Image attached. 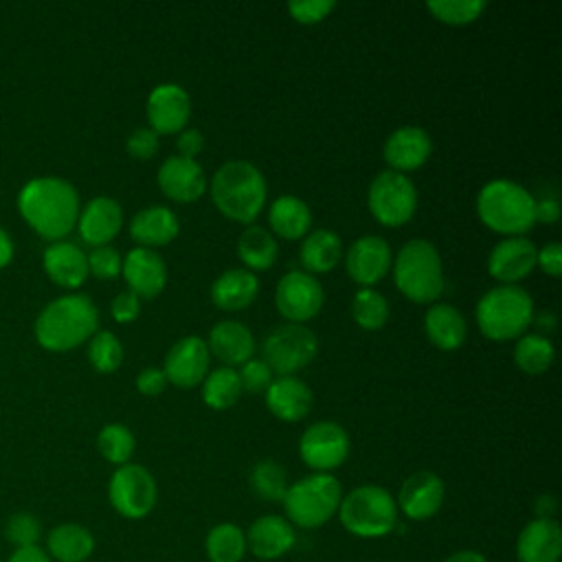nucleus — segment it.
<instances>
[{
  "label": "nucleus",
  "instance_id": "obj_13",
  "mask_svg": "<svg viewBox=\"0 0 562 562\" xmlns=\"http://www.w3.org/2000/svg\"><path fill=\"white\" fill-rule=\"evenodd\" d=\"M325 301L323 285L305 270L285 272L274 290V305L290 323L303 325L314 318Z\"/></svg>",
  "mask_w": 562,
  "mask_h": 562
},
{
  "label": "nucleus",
  "instance_id": "obj_53",
  "mask_svg": "<svg viewBox=\"0 0 562 562\" xmlns=\"http://www.w3.org/2000/svg\"><path fill=\"white\" fill-rule=\"evenodd\" d=\"M4 562H53L48 558V553L44 551V547H22V549H13V553L4 560Z\"/></svg>",
  "mask_w": 562,
  "mask_h": 562
},
{
  "label": "nucleus",
  "instance_id": "obj_14",
  "mask_svg": "<svg viewBox=\"0 0 562 562\" xmlns=\"http://www.w3.org/2000/svg\"><path fill=\"white\" fill-rule=\"evenodd\" d=\"M209 362L211 353L206 340H202L200 336H184L169 347L162 371L167 382L180 389H191L206 378Z\"/></svg>",
  "mask_w": 562,
  "mask_h": 562
},
{
  "label": "nucleus",
  "instance_id": "obj_40",
  "mask_svg": "<svg viewBox=\"0 0 562 562\" xmlns=\"http://www.w3.org/2000/svg\"><path fill=\"white\" fill-rule=\"evenodd\" d=\"M97 448L105 461H110L114 465H125V463H130V457L134 454L136 439L127 426L108 424L99 430Z\"/></svg>",
  "mask_w": 562,
  "mask_h": 562
},
{
  "label": "nucleus",
  "instance_id": "obj_52",
  "mask_svg": "<svg viewBox=\"0 0 562 562\" xmlns=\"http://www.w3.org/2000/svg\"><path fill=\"white\" fill-rule=\"evenodd\" d=\"M536 222H544V224H555L560 220V204L553 198H542L536 200Z\"/></svg>",
  "mask_w": 562,
  "mask_h": 562
},
{
  "label": "nucleus",
  "instance_id": "obj_56",
  "mask_svg": "<svg viewBox=\"0 0 562 562\" xmlns=\"http://www.w3.org/2000/svg\"><path fill=\"white\" fill-rule=\"evenodd\" d=\"M531 323H536V327L542 329L544 334H551V331L555 329V316H553V312H549V310H547V312H540V314L533 312Z\"/></svg>",
  "mask_w": 562,
  "mask_h": 562
},
{
  "label": "nucleus",
  "instance_id": "obj_16",
  "mask_svg": "<svg viewBox=\"0 0 562 562\" xmlns=\"http://www.w3.org/2000/svg\"><path fill=\"white\" fill-rule=\"evenodd\" d=\"M443 496V481L430 470H419L402 483L395 505L408 520H428L441 509Z\"/></svg>",
  "mask_w": 562,
  "mask_h": 562
},
{
  "label": "nucleus",
  "instance_id": "obj_17",
  "mask_svg": "<svg viewBox=\"0 0 562 562\" xmlns=\"http://www.w3.org/2000/svg\"><path fill=\"white\" fill-rule=\"evenodd\" d=\"M191 116V97L178 83H158L147 97V119L156 134L182 132Z\"/></svg>",
  "mask_w": 562,
  "mask_h": 562
},
{
  "label": "nucleus",
  "instance_id": "obj_6",
  "mask_svg": "<svg viewBox=\"0 0 562 562\" xmlns=\"http://www.w3.org/2000/svg\"><path fill=\"white\" fill-rule=\"evenodd\" d=\"M393 279L413 303H432L443 292V266L439 250L428 239H411L395 255Z\"/></svg>",
  "mask_w": 562,
  "mask_h": 562
},
{
  "label": "nucleus",
  "instance_id": "obj_26",
  "mask_svg": "<svg viewBox=\"0 0 562 562\" xmlns=\"http://www.w3.org/2000/svg\"><path fill=\"white\" fill-rule=\"evenodd\" d=\"M312 400L314 395L310 386L294 375H281L266 389V404L281 422L303 419L312 408Z\"/></svg>",
  "mask_w": 562,
  "mask_h": 562
},
{
  "label": "nucleus",
  "instance_id": "obj_15",
  "mask_svg": "<svg viewBox=\"0 0 562 562\" xmlns=\"http://www.w3.org/2000/svg\"><path fill=\"white\" fill-rule=\"evenodd\" d=\"M393 263L391 246L380 235H362L358 237L347 255H345V268L351 281H356L362 288H371L378 281H382Z\"/></svg>",
  "mask_w": 562,
  "mask_h": 562
},
{
  "label": "nucleus",
  "instance_id": "obj_7",
  "mask_svg": "<svg viewBox=\"0 0 562 562\" xmlns=\"http://www.w3.org/2000/svg\"><path fill=\"white\" fill-rule=\"evenodd\" d=\"M340 498V481L334 474L314 472L288 485V492L281 503L285 509V518L290 520L292 527L316 529L338 514Z\"/></svg>",
  "mask_w": 562,
  "mask_h": 562
},
{
  "label": "nucleus",
  "instance_id": "obj_5",
  "mask_svg": "<svg viewBox=\"0 0 562 562\" xmlns=\"http://www.w3.org/2000/svg\"><path fill=\"white\" fill-rule=\"evenodd\" d=\"M533 318L531 294L520 285H496L476 303V325L490 340L520 338Z\"/></svg>",
  "mask_w": 562,
  "mask_h": 562
},
{
  "label": "nucleus",
  "instance_id": "obj_11",
  "mask_svg": "<svg viewBox=\"0 0 562 562\" xmlns=\"http://www.w3.org/2000/svg\"><path fill=\"white\" fill-rule=\"evenodd\" d=\"M108 498L119 516L127 520H140L156 507L158 487L145 465L125 463L119 465L110 476Z\"/></svg>",
  "mask_w": 562,
  "mask_h": 562
},
{
  "label": "nucleus",
  "instance_id": "obj_18",
  "mask_svg": "<svg viewBox=\"0 0 562 562\" xmlns=\"http://www.w3.org/2000/svg\"><path fill=\"white\" fill-rule=\"evenodd\" d=\"M158 187L160 191L176 202H195L202 198L206 191V173L204 169L195 162V158H184V156H169L165 162L158 167Z\"/></svg>",
  "mask_w": 562,
  "mask_h": 562
},
{
  "label": "nucleus",
  "instance_id": "obj_10",
  "mask_svg": "<svg viewBox=\"0 0 562 562\" xmlns=\"http://www.w3.org/2000/svg\"><path fill=\"white\" fill-rule=\"evenodd\" d=\"M263 362L270 367L272 373L294 375L296 371L305 369L318 351L316 334L299 323H285L274 327L263 340Z\"/></svg>",
  "mask_w": 562,
  "mask_h": 562
},
{
  "label": "nucleus",
  "instance_id": "obj_24",
  "mask_svg": "<svg viewBox=\"0 0 562 562\" xmlns=\"http://www.w3.org/2000/svg\"><path fill=\"white\" fill-rule=\"evenodd\" d=\"M79 235L90 246H108L123 226L121 204L108 195L92 198L79 213Z\"/></svg>",
  "mask_w": 562,
  "mask_h": 562
},
{
  "label": "nucleus",
  "instance_id": "obj_54",
  "mask_svg": "<svg viewBox=\"0 0 562 562\" xmlns=\"http://www.w3.org/2000/svg\"><path fill=\"white\" fill-rule=\"evenodd\" d=\"M533 509H536V518H553L555 509H558V501L551 494H540L536 498Z\"/></svg>",
  "mask_w": 562,
  "mask_h": 562
},
{
  "label": "nucleus",
  "instance_id": "obj_51",
  "mask_svg": "<svg viewBox=\"0 0 562 562\" xmlns=\"http://www.w3.org/2000/svg\"><path fill=\"white\" fill-rule=\"evenodd\" d=\"M176 147H178V156L195 158L204 147V136L195 127H184L176 138Z\"/></svg>",
  "mask_w": 562,
  "mask_h": 562
},
{
  "label": "nucleus",
  "instance_id": "obj_19",
  "mask_svg": "<svg viewBox=\"0 0 562 562\" xmlns=\"http://www.w3.org/2000/svg\"><path fill=\"white\" fill-rule=\"evenodd\" d=\"M536 255L538 248L527 237H507L492 248L487 272L505 285H516V281L525 279L536 268Z\"/></svg>",
  "mask_w": 562,
  "mask_h": 562
},
{
  "label": "nucleus",
  "instance_id": "obj_25",
  "mask_svg": "<svg viewBox=\"0 0 562 562\" xmlns=\"http://www.w3.org/2000/svg\"><path fill=\"white\" fill-rule=\"evenodd\" d=\"M206 347L209 353L224 362V367H241L255 353V338L244 323L222 321L213 325Z\"/></svg>",
  "mask_w": 562,
  "mask_h": 562
},
{
  "label": "nucleus",
  "instance_id": "obj_22",
  "mask_svg": "<svg viewBox=\"0 0 562 562\" xmlns=\"http://www.w3.org/2000/svg\"><path fill=\"white\" fill-rule=\"evenodd\" d=\"M130 292H134L138 299H154L165 290L167 283V266L162 257L151 248H132L121 268Z\"/></svg>",
  "mask_w": 562,
  "mask_h": 562
},
{
  "label": "nucleus",
  "instance_id": "obj_30",
  "mask_svg": "<svg viewBox=\"0 0 562 562\" xmlns=\"http://www.w3.org/2000/svg\"><path fill=\"white\" fill-rule=\"evenodd\" d=\"M44 268L55 283L79 288L88 277V257L77 244L55 241L44 250Z\"/></svg>",
  "mask_w": 562,
  "mask_h": 562
},
{
  "label": "nucleus",
  "instance_id": "obj_12",
  "mask_svg": "<svg viewBox=\"0 0 562 562\" xmlns=\"http://www.w3.org/2000/svg\"><path fill=\"white\" fill-rule=\"evenodd\" d=\"M349 435L347 430L329 419L316 422L305 428L299 439V454L307 468L314 472L329 474L340 468L349 457Z\"/></svg>",
  "mask_w": 562,
  "mask_h": 562
},
{
  "label": "nucleus",
  "instance_id": "obj_46",
  "mask_svg": "<svg viewBox=\"0 0 562 562\" xmlns=\"http://www.w3.org/2000/svg\"><path fill=\"white\" fill-rule=\"evenodd\" d=\"M334 9H336V2L331 0H294L288 4L290 15L301 24H316L325 20Z\"/></svg>",
  "mask_w": 562,
  "mask_h": 562
},
{
  "label": "nucleus",
  "instance_id": "obj_29",
  "mask_svg": "<svg viewBox=\"0 0 562 562\" xmlns=\"http://www.w3.org/2000/svg\"><path fill=\"white\" fill-rule=\"evenodd\" d=\"M424 329L428 340L441 351H454L468 336V323L463 314L450 303H435L424 316Z\"/></svg>",
  "mask_w": 562,
  "mask_h": 562
},
{
  "label": "nucleus",
  "instance_id": "obj_4",
  "mask_svg": "<svg viewBox=\"0 0 562 562\" xmlns=\"http://www.w3.org/2000/svg\"><path fill=\"white\" fill-rule=\"evenodd\" d=\"M536 198L518 182L498 178L481 187L476 213L481 222L507 237H520L536 224Z\"/></svg>",
  "mask_w": 562,
  "mask_h": 562
},
{
  "label": "nucleus",
  "instance_id": "obj_42",
  "mask_svg": "<svg viewBox=\"0 0 562 562\" xmlns=\"http://www.w3.org/2000/svg\"><path fill=\"white\" fill-rule=\"evenodd\" d=\"M426 7L439 22L461 26L474 22L487 4L483 0H430Z\"/></svg>",
  "mask_w": 562,
  "mask_h": 562
},
{
  "label": "nucleus",
  "instance_id": "obj_44",
  "mask_svg": "<svg viewBox=\"0 0 562 562\" xmlns=\"http://www.w3.org/2000/svg\"><path fill=\"white\" fill-rule=\"evenodd\" d=\"M86 257H88V272H92L97 279H114L121 274L123 259L116 248L94 246Z\"/></svg>",
  "mask_w": 562,
  "mask_h": 562
},
{
  "label": "nucleus",
  "instance_id": "obj_41",
  "mask_svg": "<svg viewBox=\"0 0 562 562\" xmlns=\"http://www.w3.org/2000/svg\"><path fill=\"white\" fill-rule=\"evenodd\" d=\"M88 360L101 373L116 371L121 367V362H123V345H121V340L112 331H108V329L97 331L90 338Z\"/></svg>",
  "mask_w": 562,
  "mask_h": 562
},
{
  "label": "nucleus",
  "instance_id": "obj_39",
  "mask_svg": "<svg viewBox=\"0 0 562 562\" xmlns=\"http://www.w3.org/2000/svg\"><path fill=\"white\" fill-rule=\"evenodd\" d=\"M351 316L362 329L375 331L389 318V303L378 290L360 288L351 299Z\"/></svg>",
  "mask_w": 562,
  "mask_h": 562
},
{
  "label": "nucleus",
  "instance_id": "obj_20",
  "mask_svg": "<svg viewBox=\"0 0 562 562\" xmlns=\"http://www.w3.org/2000/svg\"><path fill=\"white\" fill-rule=\"evenodd\" d=\"M296 542V531L285 516L266 514L246 531V549L259 560H279Z\"/></svg>",
  "mask_w": 562,
  "mask_h": 562
},
{
  "label": "nucleus",
  "instance_id": "obj_58",
  "mask_svg": "<svg viewBox=\"0 0 562 562\" xmlns=\"http://www.w3.org/2000/svg\"><path fill=\"white\" fill-rule=\"evenodd\" d=\"M0 562H2V558H0Z\"/></svg>",
  "mask_w": 562,
  "mask_h": 562
},
{
  "label": "nucleus",
  "instance_id": "obj_21",
  "mask_svg": "<svg viewBox=\"0 0 562 562\" xmlns=\"http://www.w3.org/2000/svg\"><path fill=\"white\" fill-rule=\"evenodd\" d=\"M562 527L555 518L529 520L516 538L518 562H560Z\"/></svg>",
  "mask_w": 562,
  "mask_h": 562
},
{
  "label": "nucleus",
  "instance_id": "obj_8",
  "mask_svg": "<svg viewBox=\"0 0 562 562\" xmlns=\"http://www.w3.org/2000/svg\"><path fill=\"white\" fill-rule=\"evenodd\" d=\"M338 518L358 538H384L397 525V505L382 485L364 483L340 498Z\"/></svg>",
  "mask_w": 562,
  "mask_h": 562
},
{
  "label": "nucleus",
  "instance_id": "obj_34",
  "mask_svg": "<svg viewBox=\"0 0 562 562\" xmlns=\"http://www.w3.org/2000/svg\"><path fill=\"white\" fill-rule=\"evenodd\" d=\"M237 255L246 270H268L277 261L279 246L270 231L263 226L250 224L241 231L237 239Z\"/></svg>",
  "mask_w": 562,
  "mask_h": 562
},
{
  "label": "nucleus",
  "instance_id": "obj_3",
  "mask_svg": "<svg viewBox=\"0 0 562 562\" xmlns=\"http://www.w3.org/2000/svg\"><path fill=\"white\" fill-rule=\"evenodd\" d=\"M266 195V178L248 160H228L213 173V204L233 222L250 224L263 211Z\"/></svg>",
  "mask_w": 562,
  "mask_h": 562
},
{
  "label": "nucleus",
  "instance_id": "obj_45",
  "mask_svg": "<svg viewBox=\"0 0 562 562\" xmlns=\"http://www.w3.org/2000/svg\"><path fill=\"white\" fill-rule=\"evenodd\" d=\"M237 375H239L241 391H250V393H263L270 386V382H272L270 367L263 360H257V358L246 360L239 367Z\"/></svg>",
  "mask_w": 562,
  "mask_h": 562
},
{
  "label": "nucleus",
  "instance_id": "obj_28",
  "mask_svg": "<svg viewBox=\"0 0 562 562\" xmlns=\"http://www.w3.org/2000/svg\"><path fill=\"white\" fill-rule=\"evenodd\" d=\"M44 551L53 562H86L94 553V536L79 522H61L46 533Z\"/></svg>",
  "mask_w": 562,
  "mask_h": 562
},
{
  "label": "nucleus",
  "instance_id": "obj_36",
  "mask_svg": "<svg viewBox=\"0 0 562 562\" xmlns=\"http://www.w3.org/2000/svg\"><path fill=\"white\" fill-rule=\"evenodd\" d=\"M241 395L239 375L231 367H217L202 380V400L215 411L231 408Z\"/></svg>",
  "mask_w": 562,
  "mask_h": 562
},
{
  "label": "nucleus",
  "instance_id": "obj_32",
  "mask_svg": "<svg viewBox=\"0 0 562 562\" xmlns=\"http://www.w3.org/2000/svg\"><path fill=\"white\" fill-rule=\"evenodd\" d=\"M270 228L283 239L305 237L312 228V211L296 195H279L268 211Z\"/></svg>",
  "mask_w": 562,
  "mask_h": 562
},
{
  "label": "nucleus",
  "instance_id": "obj_9",
  "mask_svg": "<svg viewBox=\"0 0 562 562\" xmlns=\"http://www.w3.org/2000/svg\"><path fill=\"white\" fill-rule=\"evenodd\" d=\"M367 202L382 226H404L417 211V189L408 176L386 169L371 180Z\"/></svg>",
  "mask_w": 562,
  "mask_h": 562
},
{
  "label": "nucleus",
  "instance_id": "obj_33",
  "mask_svg": "<svg viewBox=\"0 0 562 562\" xmlns=\"http://www.w3.org/2000/svg\"><path fill=\"white\" fill-rule=\"evenodd\" d=\"M299 257L310 274L329 272L342 257V241L334 231L314 228L305 235Z\"/></svg>",
  "mask_w": 562,
  "mask_h": 562
},
{
  "label": "nucleus",
  "instance_id": "obj_49",
  "mask_svg": "<svg viewBox=\"0 0 562 562\" xmlns=\"http://www.w3.org/2000/svg\"><path fill=\"white\" fill-rule=\"evenodd\" d=\"M536 266L549 277H560L562 274V246L558 241H549L542 246L536 255Z\"/></svg>",
  "mask_w": 562,
  "mask_h": 562
},
{
  "label": "nucleus",
  "instance_id": "obj_35",
  "mask_svg": "<svg viewBox=\"0 0 562 562\" xmlns=\"http://www.w3.org/2000/svg\"><path fill=\"white\" fill-rule=\"evenodd\" d=\"M209 562H241L246 555V533L235 522H220L211 527L204 538Z\"/></svg>",
  "mask_w": 562,
  "mask_h": 562
},
{
  "label": "nucleus",
  "instance_id": "obj_55",
  "mask_svg": "<svg viewBox=\"0 0 562 562\" xmlns=\"http://www.w3.org/2000/svg\"><path fill=\"white\" fill-rule=\"evenodd\" d=\"M443 562H490L481 551H474V549H461V551H454L450 553Z\"/></svg>",
  "mask_w": 562,
  "mask_h": 562
},
{
  "label": "nucleus",
  "instance_id": "obj_2",
  "mask_svg": "<svg viewBox=\"0 0 562 562\" xmlns=\"http://www.w3.org/2000/svg\"><path fill=\"white\" fill-rule=\"evenodd\" d=\"M99 310L86 294H66L48 303L35 321L37 342L50 351H68L92 338Z\"/></svg>",
  "mask_w": 562,
  "mask_h": 562
},
{
  "label": "nucleus",
  "instance_id": "obj_50",
  "mask_svg": "<svg viewBox=\"0 0 562 562\" xmlns=\"http://www.w3.org/2000/svg\"><path fill=\"white\" fill-rule=\"evenodd\" d=\"M167 386V378L165 371L158 367H147L136 375V389L143 395H158L162 393Z\"/></svg>",
  "mask_w": 562,
  "mask_h": 562
},
{
  "label": "nucleus",
  "instance_id": "obj_38",
  "mask_svg": "<svg viewBox=\"0 0 562 562\" xmlns=\"http://www.w3.org/2000/svg\"><path fill=\"white\" fill-rule=\"evenodd\" d=\"M250 487L252 492L270 503H281L285 492H288V474L285 470L272 461V459H263L257 461L248 474Z\"/></svg>",
  "mask_w": 562,
  "mask_h": 562
},
{
  "label": "nucleus",
  "instance_id": "obj_1",
  "mask_svg": "<svg viewBox=\"0 0 562 562\" xmlns=\"http://www.w3.org/2000/svg\"><path fill=\"white\" fill-rule=\"evenodd\" d=\"M18 206L22 217L46 239H61L79 220V195L75 187L55 176L26 182L20 191Z\"/></svg>",
  "mask_w": 562,
  "mask_h": 562
},
{
  "label": "nucleus",
  "instance_id": "obj_23",
  "mask_svg": "<svg viewBox=\"0 0 562 562\" xmlns=\"http://www.w3.org/2000/svg\"><path fill=\"white\" fill-rule=\"evenodd\" d=\"M432 154V140L426 130L417 125H404L391 132L384 143V160L393 171L419 169Z\"/></svg>",
  "mask_w": 562,
  "mask_h": 562
},
{
  "label": "nucleus",
  "instance_id": "obj_43",
  "mask_svg": "<svg viewBox=\"0 0 562 562\" xmlns=\"http://www.w3.org/2000/svg\"><path fill=\"white\" fill-rule=\"evenodd\" d=\"M4 538L13 544V549L37 547L42 538V522L31 512H15L4 522Z\"/></svg>",
  "mask_w": 562,
  "mask_h": 562
},
{
  "label": "nucleus",
  "instance_id": "obj_27",
  "mask_svg": "<svg viewBox=\"0 0 562 562\" xmlns=\"http://www.w3.org/2000/svg\"><path fill=\"white\" fill-rule=\"evenodd\" d=\"M178 231H180L178 215L162 204H151L147 209H140L130 222L132 239L143 248H151V250L154 246H165L173 241Z\"/></svg>",
  "mask_w": 562,
  "mask_h": 562
},
{
  "label": "nucleus",
  "instance_id": "obj_47",
  "mask_svg": "<svg viewBox=\"0 0 562 562\" xmlns=\"http://www.w3.org/2000/svg\"><path fill=\"white\" fill-rule=\"evenodd\" d=\"M127 154L138 160H149L158 151V134L151 127H136L127 136Z\"/></svg>",
  "mask_w": 562,
  "mask_h": 562
},
{
  "label": "nucleus",
  "instance_id": "obj_48",
  "mask_svg": "<svg viewBox=\"0 0 562 562\" xmlns=\"http://www.w3.org/2000/svg\"><path fill=\"white\" fill-rule=\"evenodd\" d=\"M138 310H140V299L130 290L119 292L110 305V312L119 323H132L138 316Z\"/></svg>",
  "mask_w": 562,
  "mask_h": 562
},
{
  "label": "nucleus",
  "instance_id": "obj_57",
  "mask_svg": "<svg viewBox=\"0 0 562 562\" xmlns=\"http://www.w3.org/2000/svg\"><path fill=\"white\" fill-rule=\"evenodd\" d=\"M13 257V244H11V237L0 228V268L7 266Z\"/></svg>",
  "mask_w": 562,
  "mask_h": 562
},
{
  "label": "nucleus",
  "instance_id": "obj_37",
  "mask_svg": "<svg viewBox=\"0 0 562 562\" xmlns=\"http://www.w3.org/2000/svg\"><path fill=\"white\" fill-rule=\"evenodd\" d=\"M553 342L542 334H522L514 347V362L529 375L544 373L553 362Z\"/></svg>",
  "mask_w": 562,
  "mask_h": 562
},
{
  "label": "nucleus",
  "instance_id": "obj_31",
  "mask_svg": "<svg viewBox=\"0 0 562 562\" xmlns=\"http://www.w3.org/2000/svg\"><path fill=\"white\" fill-rule=\"evenodd\" d=\"M259 292L257 277L246 268H231L222 272L211 285V301L224 312L248 307Z\"/></svg>",
  "mask_w": 562,
  "mask_h": 562
}]
</instances>
